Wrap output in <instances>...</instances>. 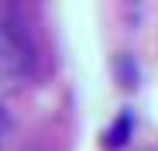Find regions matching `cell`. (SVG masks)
<instances>
[{
  "label": "cell",
  "mask_w": 158,
  "mask_h": 151,
  "mask_svg": "<svg viewBox=\"0 0 158 151\" xmlns=\"http://www.w3.org/2000/svg\"><path fill=\"white\" fill-rule=\"evenodd\" d=\"M131 127H134L131 113H120V117H117V124L110 127V134H107V144H110V148H120V144L131 137Z\"/></svg>",
  "instance_id": "2"
},
{
  "label": "cell",
  "mask_w": 158,
  "mask_h": 151,
  "mask_svg": "<svg viewBox=\"0 0 158 151\" xmlns=\"http://www.w3.org/2000/svg\"><path fill=\"white\" fill-rule=\"evenodd\" d=\"M35 72V45L17 21L0 17V96L17 93Z\"/></svg>",
  "instance_id": "1"
},
{
  "label": "cell",
  "mask_w": 158,
  "mask_h": 151,
  "mask_svg": "<svg viewBox=\"0 0 158 151\" xmlns=\"http://www.w3.org/2000/svg\"><path fill=\"white\" fill-rule=\"evenodd\" d=\"M0 134H4V117H0Z\"/></svg>",
  "instance_id": "3"
}]
</instances>
